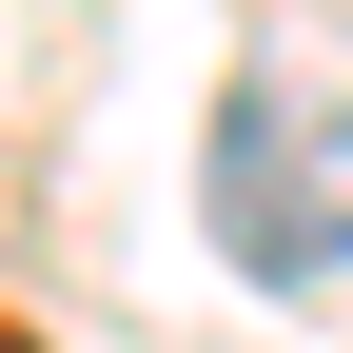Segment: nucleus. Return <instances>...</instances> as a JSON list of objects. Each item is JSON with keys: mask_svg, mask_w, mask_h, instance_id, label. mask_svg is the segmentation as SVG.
Here are the masks:
<instances>
[{"mask_svg": "<svg viewBox=\"0 0 353 353\" xmlns=\"http://www.w3.org/2000/svg\"><path fill=\"white\" fill-rule=\"evenodd\" d=\"M216 236H236V275H275V294H314L353 255V118L314 79H236V99H216Z\"/></svg>", "mask_w": 353, "mask_h": 353, "instance_id": "nucleus-1", "label": "nucleus"}]
</instances>
